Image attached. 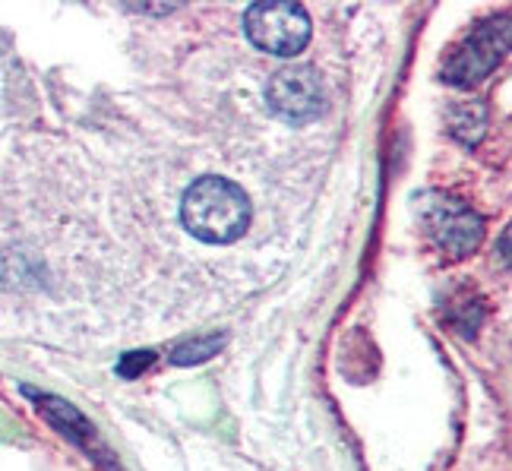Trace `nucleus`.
<instances>
[{
	"mask_svg": "<svg viewBox=\"0 0 512 471\" xmlns=\"http://www.w3.org/2000/svg\"><path fill=\"white\" fill-rule=\"evenodd\" d=\"M222 345H225V336H219V332H212V336H203V339H193V342H184V345H177L171 351V364H177V367L203 364L212 355H219Z\"/></svg>",
	"mask_w": 512,
	"mask_h": 471,
	"instance_id": "nucleus-7",
	"label": "nucleus"
},
{
	"mask_svg": "<svg viewBox=\"0 0 512 471\" xmlns=\"http://www.w3.org/2000/svg\"><path fill=\"white\" fill-rule=\"evenodd\" d=\"M181 219L193 238L206 244H231L250 225V200L234 181L209 174L184 193Z\"/></svg>",
	"mask_w": 512,
	"mask_h": 471,
	"instance_id": "nucleus-1",
	"label": "nucleus"
},
{
	"mask_svg": "<svg viewBox=\"0 0 512 471\" xmlns=\"http://www.w3.org/2000/svg\"><path fill=\"white\" fill-rule=\"evenodd\" d=\"M269 108L288 124H307L323 111V86L310 67H285L266 86Z\"/></svg>",
	"mask_w": 512,
	"mask_h": 471,
	"instance_id": "nucleus-4",
	"label": "nucleus"
},
{
	"mask_svg": "<svg viewBox=\"0 0 512 471\" xmlns=\"http://www.w3.org/2000/svg\"><path fill=\"white\" fill-rule=\"evenodd\" d=\"M427 231L449 257H468L471 250H478L484 238V222L481 215H475L459 200L440 196L437 203L427 206Z\"/></svg>",
	"mask_w": 512,
	"mask_h": 471,
	"instance_id": "nucleus-5",
	"label": "nucleus"
},
{
	"mask_svg": "<svg viewBox=\"0 0 512 471\" xmlns=\"http://www.w3.org/2000/svg\"><path fill=\"white\" fill-rule=\"evenodd\" d=\"M155 364V351H127V355H121V361H117V377L124 380H136L140 374H146V370Z\"/></svg>",
	"mask_w": 512,
	"mask_h": 471,
	"instance_id": "nucleus-8",
	"label": "nucleus"
},
{
	"mask_svg": "<svg viewBox=\"0 0 512 471\" xmlns=\"http://www.w3.org/2000/svg\"><path fill=\"white\" fill-rule=\"evenodd\" d=\"M250 42L279 57H294L310 42V16L301 4H253L244 13Z\"/></svg>",
	"mask_w": 512,
	"mask_h": 471,
	"instance_id": "nucleus-2",
	"label": "nucleus"
},
{
	"mask_svg": "<svg viewBox=\"0 0 512 471\" xmlns=\"http://www.w3.org/2000/svg\"><path fill=\"white\" fill-rule=\"evenodd\" d=\"M506 48H509V16L487 19V23H481L452 51V57L443 67V80L452 86H471L484 80L503 61Z\"/></svg>",
	"mask_w": 512,
	"mask_h": 471,
	"instance_id": "nucleus-3",
	"label": "nucleus"
},
{
	"mask_svg": "<svg viewBox=\"0 0 512 471\" xmlns=\"http://www.w3.org/2000/svg\"><path fill=\"white\" fill-rule=\"evenodd\" d=\"M23 392L38 402V411H42V415H45L57 430H61V434H64L70 443H76L80 449H86L89 459H95L98 465H105V468L117 471V462L111 459V449L102 443V437L95 434L92 421L83 415L80 408L70 405V402H64V399H57V396H51V392H35V389H29V386H26Z\"/></svg>",
	"mask_w": 512,
	"mask_h": 471,
	"instance_id": "nucleus-6",
	"label": "nucleus"
}]
</instances>
